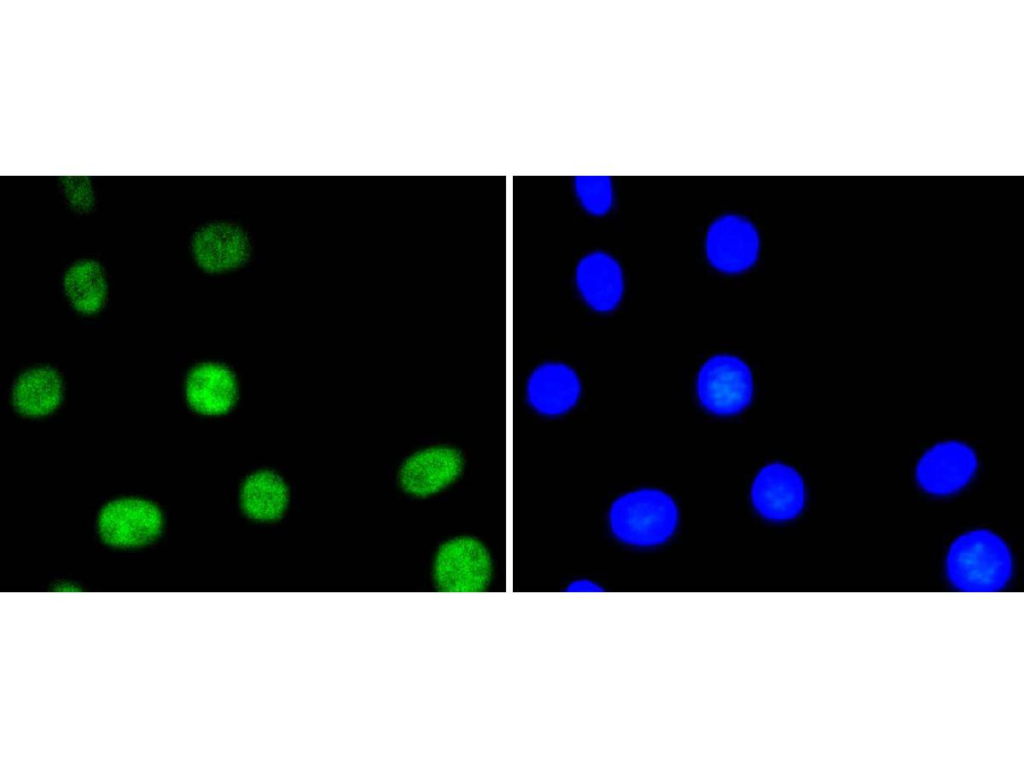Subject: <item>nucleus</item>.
<instances>
[{"mask_svg":"<svg viewBox=\"0 0 1024 768\" xmlns=\"http://www.w3.org/2000/svg\"><path fill=\"white\" fill-rule=\"evenodd\" d=\"M760 233L746 216L725 213L715 218L705 236V252L709 262L728 273L743 271L758 259Z\"/></svg>","mask_w":1024,"mask_h":768,"instance_id":"8","label":"nucleus"},{"mask_svg":"<svg viewBox=\"0 0 1024 768\" xmlns=\"http://www.w3.org/2000/svg\"><path fill=\"white\" fill-rule=\"evenodd\" d=\"M164 529L161 509L152 501L136 497L107 502L97 516V532L107 546L134 549L154 543Z\"/></svg>","mask_w":1024,"mask_h":768,"instance_id":"4","label":"nucleus"},{"mask_svg":"<svg viewBox=\"0 0 1024 768\" xmlns=\"http://www.w3.org/2000/svg\"><path fill=\"white\" fill-rule=\"evenodd\" d=\"M608 522L622 543L654 547L669 540L677 529L679 509L667 492L640 488L618 496L610 505Z\"/></svg>","mask_w":1024,"mask_h":768,"instance_id":"2","label":"nucleus"},{"mask_svg":"<svg viewBox=\"0 0 1024 768\" xmlns=\"http://www.w3.org/2000/svg\"><path fill=\"white\" fill-rule=\"evenodd\" d=\"M238 394L236 375L223 363L200 362L186 374V402L199 414L222 415L229 412L236 404Z\"/></svg>","mask_w":1024,"mask_h":768,"instance_id":"12","label":"nucleus"},{"mask_svg":"<svg viewBox=\"0 0 1024 768\" xmlns=\"http://www.w3.org/2000/svg\"><path fill=\"white\" fill-rule=\"evenodd\" d=\"M754 509L773 522L797 518L806 505V485L800 472L791 465L773 462L763 466L750 490Z\"/></svg>","mask_w":1024,"mask_h":768,"instance_id":"7","label":"nucleus"},{"mask_svg":"<svg viewBox=\"0 0 1024 768\" xmlns=\"http://www.w3.org/2000/svg\"><path fill=\"white\" fill-rule=\"evenodd\" d=\"M57 182L68 206L73 211L87 213L94 208L95 194L88 176L62 175L57 178Z\"/></svg>","mask_w":1024,"mask_h":768,"instance_id":"18","label":"nucleus"},{"mask_svg":"<svg viewBox=\"0 0 1024 768\" xmlns=\"http://www.w3.org/2000/svg\"><path fill=\"white\" fill-rule=\"evenodd\" d=\"M701 405L720 416L745 410L754 396V378L750 366L739 356L719 353L701 365L696 379Z\"/></svg>","mask_w":1024,"mask_h":768,"instance_id":"3","label":"nucleus"},{"mask_svg":"<svg viewBox=\"0 0 1024 768\" xmlns=\"http://www.w3.org/2000/svg\"><path fill=\"white\" fill-rule=\"evenodd\" d=\"M575 188L582 205L591 213L604 214L611 208L613 185L609 177L579 176Z\"/></svg>","mask_w":1024,"mask_h":768,"instance_id":"17","label":"nucleus"},{"mask_svg":"<svg viewBox=\"0 0 1024 768\" xmlns=\"http://www.w3.org/2000/svg\"><path fill=\"white\" fill-rule=\"evenodd\" d=\"M582 394L577 371L559 361L538 365L529 375L526 397L529 405L545 416H559L573 409Z\"/></svg>","mask_w":1024,"mask_h":768,"instance_id":"11","label":"nucleus"},{"mask_svg":"<svg viewBox=\"0 0 1024 768\" xmlns=\"http://www.w3.org/2000/svg\"><path fill=\"white\" fill-rule=\"evenodd\" d=\"M196 263L208 272H221L244 264L252 251L246 229L230 220H212L198 226L190 238Z\"/></svg>","mask_w":1024,"mask_h":768,"instance_id":"10","label":"nucleus"},{"mask_svg":"<svg viewBox=\"0 0 1024 768\" xmlns=\"http://www.w3.org/2000/svg\"><path fill=\"white\" fill-rule=\"evenodd\" d=\"M598 589L599 588H597L595 584L590 583L588 581H577V582L571 584V590H573V591L574 590L594 591V590H598Z\"/></svg>","mask_w":1024,"mask_h":768,"instance_id":"19","label":"nucleus"},{"mask_svg":"<svg viewBox=\"0 0 1024 768\" xmlns=\"http://www.w3.org/2000/svg\"><path fill=\"white\" fill-rule=\"evenodd\" d=\"M575 281L584 300L595 310L609 311L621 301L625 289L619 260L604 250L583 255L575 269Z\"/></svg>","mask_w":1024,"mask_h":768,"instance_id":"13","label":"nucleus"},{"mask_svg":"<svg viewBox=\"0 0 1024 768\" xmlns=\"http://www.w3.org/2000/svg\"><path fill=\"white\" fill-rule=\"evenodd\" d=\"M493 564L488 549L470 536L444 542L433 562V579L444 592H479L490 583Z\"/></svg>","mask_w":1024,"mask_h":768,"instance_id":"6","label":"nucleus"},{"mask_svg":"<svg viewBox=\"0 0 1024 768\" xmlns=\"http://www.w3.org/2000/svg\"><path fill=\"white\" fill-rule=\"evenodd\" d=\"M289 490L284 480L271 470H260L247 476L239 492L243 514L256 522L280 520L288 507Z\"/></svg>","mask_w":1024,"mask_h":768,"instance_id":"15","label":"nucleus"},{"mask_svg":"<svg viewBox=\"0 0 1024 768\" xmlns=\"http://www.w3.org/2000/svg\"><path fill=\"white\" fill-rule=\"evenodd\" d=\"M462 452L449 445H436L410 455L398 472L401 489L414 497L426 498L452 485L462 474Z\"/></svg>","mask_w":1024,"mask_h":768,"instance_id":"9","label":"nucleus"},{"mask_svg":"<svg viewBox=\"0 0 1024 768\" xmlns=\"http://www.w3.org/2000/svg\"><path fill=\"white\" fill-rule=\"evenodd\" d=\"M64 293L79 313L92 315L105 304L108 292L107 278L102 264L91 257L72 262L62 277Z\"/></svg>","mask_w":1024,"mask_h":768,"instance_id":"16","label":"nucleus"},{"mask_svg":"<svg viewBox=\"0 0 1024 768\" xmlns=\"http://www.w3.org/2000/svg\"><path fill=\"white\" fill-rule=\"evenodd\" d=\"M60 373L50 365H35L23 370L14 380L10 401L19 414L42 417L53 412L63 398Z\"/></svg>","mask_w":1024,"mask_h":768,"instance_id":"14","label":"nucleus"},{"mask_svg":"<svg viewBox=\"0 0 1024 768\" xmlns=\"http://www.w3.org/2000/svg\"><path fill=\"white\" fill-rule=\"evenodd\" d=\"M979 458L968 443L948 439L934 443L918 458L914 476L919 488L937 497L961 492L977 474Z\"/></svg>","mask_w":1024,"mask_h":768,"instance_id":"5","label":"nucleus"},{"mask_svg":"<svg viewBox=\"0 0 1024 768\" xmlns=\"http://www.w3.org/2000/svg\"><path fill=\"white\" fill-rule=\"evenodd\" d=\"M1013 556L996 532L978 528L957 536L950 544L945 570L949 582L965 592L1003 589L1013 574Z\"/></svg>","mask_w":1024,"mask_h":768,"instance_id":"1","label":"nucleus"}]
</instances>
